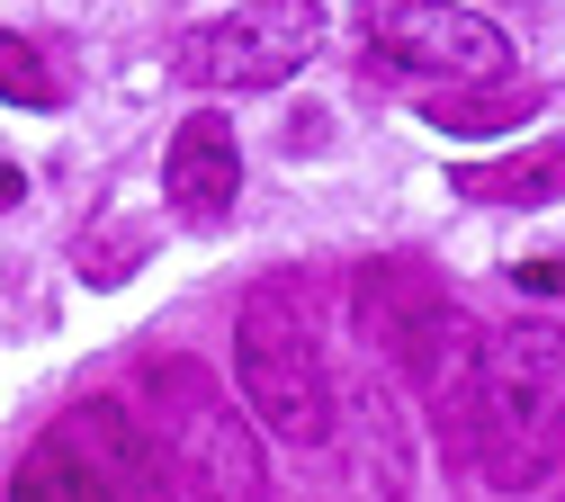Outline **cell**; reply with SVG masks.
Returning <instances> with one entry per match:
<instances>
[{"label":"cell","instance_id":"1","mask_svg":"<svg viewBox=\"0 0 565 502\" xmlns=\"http://www.w3.org/2000/svg\"><path fill=\"white\" fill-rule=\"evenodd\" d=\"M467 449H476L484 484H503V493H530L556 476V458H565V323L484 332Z\"/></svg>","mask_w":565,"mask_h":502},{"label":"cell","instance_id":"2","mask_svg":"<svg viewBox=\"0 0 565 502\" xmlns=\"http://www.w3.org/2000/svg\"><path fill=\"white\" fill-rule=\"evenodd\" d=\"M360 332L377 341V359L431 404L440 430L476 421V359H484V323L449 297L431 269L413 260H386V269H360Z\"/></svg>","mask_w":565,"mask_h":502},{"label":"cell","instance_id":"3","mask_svg":"<svg viewBox=\"0 0 565 502\" xmlns=\"http://www.w3.org/2000/svg\"><path fill=\"white\" fill-rule=\"evenodd\" d=\"M234 377L252 395V421H269L288 449H323L332 440L341 395H332V369H323V341L278 287L243 297V314H234Z\"/></svg>","mask_w":565,"mask_h":502},{"label":"cell","instance_id":"4","mask_svg":"<svg viewBox=\"0 0 565 502\" xmlns=\"http://www.w3.org/2000/svg\"><path fill=\"white\" fill-rule=\"evenodd\" d=\"M145 386H153V440H162L171 476H189L198 493H269L252 421L234 413V395L198 359H153Z\"/></svg>","mask_w":565,"mask_h":502},{"label":"cell","instance_id":"5","mask_svg":"<svg viewBox=\"0 0 565 502\" xmlns=\"http://www.w3.org/2000/svg\"><path fill=\"white\" fill-rule=\"evenodd\" d=\"M360 45H369V72L422 82V90L493 82L512 63V36L476 10H449V0H360Z\"/></svg>","mask_w":565,"mask_h":502},{"label":"cell","instance_id":"6","mask_svg":"<svg viewBox=\"0 0 565 502\" xmlns=\"http://www.w3.org/2000/svg\"><path fill=\"white\" fill-rule=\"evenodd\" d=\"M315 45H323V0H243V10L189 28L171 72L198 90H278L297 63H315Z\"/></svg>","mask_w":565,"mask_h":502},{"label":"cell","instance_id":"7","mask_svg":"<svg viewBox=\"0 0 565 502\" xmlns=\"http://www.w3.org/2000/svg\"><path fill=\"white\" fill-rule=\"evenodd\" d=\"M54 430H63L73 458L90 467V493H162V484H171V458H162V440H153V421H135L117 395L73 404Z\"/></svg>","mask_w":565,"mask_h":502},{"label":"cell","instance_id":"8","mask_svg":"<svg viewBox=\"0 0 565 502\" xmlns=\"http://www.w3.org/2000/svg\"><path fill=\"white\" fill-rule=\"evenodd\" d=\"M162 189H171V206L189 215V225H225V215H234V197H243V143H234V126L216 108L180 117L171 153H162Z\"/></svg>","mask_w":565,"mask_h":502},{"label":"cell","instance_id":"9","mask_svg":"<svg viewBox=\"0 0 565 502\" xmlns=\"http://www.w3.org/2000/svg\"><path fill=\"white\" fill-rule=\"evenodd\" d=\"M422 117H431L440 135H512L539 117V90L530 82H449V90H422Z\"/></svg>","mask_w":565,"mask_h":502},{"label":"cell","instance_id":"10","mask_svg":"<svg viewBox=\"0 0 565 502\" xmlns=\"http://www.w3.org/2000/svg\"><path fill=\"white\" fill-rule=\"evenodd\" d=\"M449 189L476 206H547V197H565V135L539 143V153H512V162H458Z\"/></svg>","mask_w":565,"mask_h":502},{"label":"cell","instance_id":"11","mask_svg":"<svg viewBox=\"0 0 565 502\" xmlns=\"http://www.w3.org/2000/svg\"><path fill=\"white\" fill-rule=\"evenodd\" d=\"M10 493H19V502H73V493H90V467L73 458V440H63V430H45V440L19 458Z\"/></svg>","mask_w":565,"mask_h":502},{"label":"cell","instance_id":"12","mask_svg":"<svg viewBox=\"0 0 565 502\" xmlns=\"http://www.w3.org/2000/svg\"><path fill=\"white\" fill-rule=\"evenodd\" d=\"M0 99L10 108H63V72L28 36H0Z\"/></svg>","mask_w":565,"mask_h":502},{"label":"cell","instance_id":"13","mask_svg":"<svg viewBox=\"0 0 565 502\" xmlns=\"http://www.w3.org/2000/svg\"><path fill=\"white\" fill-rule=\"evenodd\" d=\"M135 252H145V234H135V225H126V234H99V243L82 234V278H90V287H117V278L135 269Z\"/></svg>","mask_w":565,"mask_h":502},{"label":"cell","instance_id":"14","mask_svg":"<svg viewBox=\"0 0 565 502\" xmlns=\"http://www.w3.org/2000/svg\"><path fill=\"white\" fill-rule=\"evenodd\" d=\"M512 287H521V297L565 306V252H547V260H512Z\"/></svg>","mask_w":565,"mask_h":502},{"label":"cell","instance_id":"15","mask_svg":"<svg viewBox=\"0 0 565 502\" xmlns=\"http://www.w3.org/2000/svg\"><path fill=\"white\" fill-rule=\"evenodd\" d=\"M19 197H28V180H19V171H0V206H19Z\"/></svg>","mask_w":565,"mask_h":502}]
</instances>
